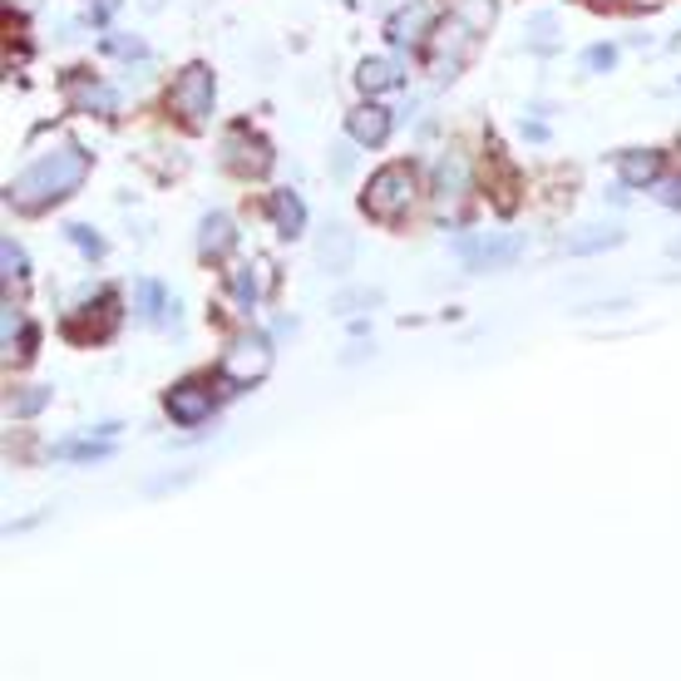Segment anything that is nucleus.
<instances>
[{"label":"nucleus","mask_w":681,"mask_h":681,"mask_svg":"<svg viewBox=\"0 0 681 681\" xmlns=\"http://www.w3.org/2000/svg\"><path fill=\"white\" fill-rule=\"evenodd\" d=\"M222 148H228V168H238L242 178H258L272 168V148L262 144V138H252L248 129H232Z\"/></svg>","instance_id":"nucleus-6"},{"label":"nucleus","mask_w":681,"mask_h":681,"mask_svg":"<svg viewBox=\"0 0 681 681\" xmlns=\"http://www.w3.org/2000/svg\"><path fill=\"white\" fill-rule=\"evenodd\" d=\"M617 178H622L627 188H647L662 178V154H652V148H627V154H617Z\"/></svg>","instance_id":"nucleus-10"},{"label":"nucleus","mask_w":681,"mask_h":681,"mask_svg":"<svg viewBox=\"0 0 681 681\" xmlns=\"http://www.w3.org/2000/svg\"><path fill=\"white\" fill-rule=\"evenodd\" d=\"M84 174H90V154L65 144V148H55V154L35 158V164L10 184V203L25 208V212H35L45 203H60V198H70L74 188L84 184Z\"/></svg>","instance_id":"nucleus-1"},{"label":"nucleus","mask_w":681,"mask_h":681,"mask_svg":"<svg viewBox=\"0 0 681 681\" xmlns=\"http://www.w3.org/2000/svg\"><path fill=\"white\" fill-rule=\"evenodd\" d=\"M622 242V228H603V222H588V228L568 232L563 238V252L568 258H598V252H612Z\"/></svg>","instance_id":"nucleus-9"},{"label":"nucleus","mask_w":681,"mask_h":681,"mask_svg":"<svg viewBox=\"0 0 681 681\" xmlns=\"http://www.w3.org/2000/svg\"><path fill=\"white\" fill-rule=\"evenodd\" d=\"M380 292H340L332 296V312H356V306H376Z\"/></svg>","instance_id":"nucleus-22"},{"label":"nucleus","mask_w":681,"mask_h":681,"mask_svg":"<svg viewBox=\"0 0 681 681\" xmlns=\"http://www.w3.org/2000/svg\"><path fill=\"white\" fill-rule=\"evenodd\" d=\"M454 252H460L474 272H499V268L524 258V238H514V232H484V238H460Z\"/></svg>","instance_id":"nucleus-4"},{"label":"nucleus","mask_w":681,"mask_h":681,"mask_svg":"<svg viewBox=\"0 0 681 681\" xmlns=\"http://www.w3.org/2000/svg\"><path fill=\"white\" fill-rule=\"evenodd\" d=\"M583 65L598 70V74H603V70H612V65H617V50H612V45H593L588 55H583Z\"/></svg>","instance_id":"nucleus-24"},{"label":"nucleus","mask_w":681,"mask_h":681,"mask_svg":"<svg viewBox=\"0 0 681 681\" xmlns=\"http://www.w3.org/2000/svg\"><path fill=\"white\" fill-rule=\"evenodd\" d=\"M553 35H558V20H553L548 10H538V15H528V45H534V50H553V45H558V40H553Z\"/></svg>","instance_id":"nucleus-18"},{"label":"nucleus","mask_w":681,"mask_h":681,"mask_svg":"<svg viewBox=\"0 0 681 681\" xmlns=\"http://www.w3.org/2000/svg\"><path fill=\"white\" fill-rule=\"evenodd\" d=\"M164 312H178V306L164 302V286H158V282H138V316H148V322H154V316H164Z\"/></svg>","instance_id":"nucleus-19"},{"label":"nucleus","mask_w":681,"mask_h":681,"mask_svg":"<svg viewBox=\"0 0 681 681\" xmlns=\"http://www.w3.org/2000/svg\"><path fill=\"white\" fill-rule=\"evenodd\" d=\"M366 212L370 218H400L410 203H415V168L410 164H390V168H380L376 178H370V188H366Z\"/></svg>","instance_id":"nucleus-2"},{"label":"nucleus","mask_w":681,"mask_h":681,"mask_svg":"<svg viewBox=\"0 0 681 681\" xmlns=\"http://www.w3.org/2000/svg\"><path fill=\"white\" fill-rule=\"evenodd\" d=\"M425 30H430V6H406L390 15L386 35H390V45H420Z\"/></svg>","instance_id":"nucleus-12"},{"label":"nucleus","mask_w":681,"mask_h":681,"mask_svg":"<svg viewBox=\"0 0 681 681\" xmlns=\"http://www.w3.org/2000/svg\"><path fill=\"white\" fill-rule=\"evenodd\" d=\"M316 262L332 276H346L356 268V238H350L346 228H326L322 238H316Z\"/></svg>","instance_id":"nucleus-7"},{"label":"nucleus","mask_w":681,"mask_h":681,"mask_svg":"<svg viewBox=\"0 0 681 681\" xmlns=\"http://www.w3.org/2000/svg\"><path fill=\"white\" fill-rule=\"evenodd\" d=\"M356 84L366 94H386V90H396V84H400V65H396V60H380V55L376 60H360Z\"/></svg>","instance_id":"nucleus-15"},{"label":"nucleus","mask_w":681,"mask_h":681,"mask_svg":"<svg viewBox=\"0 0 681 681\" xmlns=\"http://www.w3.org/2000/svg\"><path fill=\"white\" fill-rule=\"evenodd\" d=\"M346 134L356 138V144H366V148L386 144V134H390V109H380V104H360V109L346 114Z\"/></svg>","instance_id":"nucleus-8"},{"label":"nucleus","mask_w":681,"mask_h":681,"mask_svg":"<svg viewBox=\"0 0 681 681\" xmlns=\"http://www.w3.org/2000/svg\"><path fill=\"white\" fill-rule=\"evenodd\" d=\"M80 99H84V109H99V114H114V109H119V99H114L104 84H90V90H80Z\"/></svg>","instance_id":"nucleus-20"},{"label":"nucleus","mask_w":681,"mask_h":681,"mask_svg":"<svg viewBox=\"0 0 681 681\" xmlns=\"http://www.w3.org/2000/svg\"><path fill=\"white\" fill-rule=\"evenodd\" d=\"M114 6H119V0H99V6H94V20H109Z\"/></svg>","instance_id":"nucleus-29"},{"label":"nucleus","mask_w":681,"mask_h":681,"mask_svg":"<svg viewBox=\"0 0 681 681\" xmlns=\"http://www.w3.org/2000/svg\"><path fill=\"white\" fill-rule=\"evenodd\" d=\"M272 218H276V232H282V238H296V232L306 228L302 198H296L292 188H276V193H272Z\"/></svg>","instance_id":"nucleus-14"},{"label":"nucleus","mask_w":681,"mask_h":681,"mask_svg":"<svg viewBox=\"0 0 681 681\" xmlns=\"http://www.w3.org/2000/svg\"><path fill=\"white\" fill-rule=\"evenodd\" d=\"M667 252H672V258H681V238H672V242H667Z\"/></svg>","instance_id":"nucleus-30"},{"label":"nucleus","mask_w":681,"mask_h":681,"mask_svg":"<svg viewBox=\"0 0 681 681\" xmlns=\"http://www.w3.org/2000/svg\"><path fill=\"white\" fill-rule=\"evenodd\" d=\"M174 104H178L184 119L203 124L212 114V74L203 65H188L184 74H178V84H174Z\"/></svg>","instance_id":"nucleus-5"},{"label":"nucleus","mask_w":681,"mask_h":681,"mask_svg":"<svg viewBox=\"0 0 681 681\" xmlns=\"http://www.w3.org/2000/svg\"><path fill=\"white\" fill-rule=\"evenodd\" d=\"M138 6H144V10H164V0H138Z\"/></svg>","instance_id":"nucleus-31"},{"label":"nucleus","mask_w":681,"mask_h":681,"mask_svg":"<svg viewBox=\"0 0 681 681\" xmlns=\"http://www.w3.org/2000/svg\"><path fill=\"white\" fill-rule=\"evenodd\" d=\"M232 242H238V232H232V222L222 218V212H208V218L198 222V252H203V258H228Z\"/></svg>","instance_id":"nucleus-13"},{"label":"nucleus","mask_w":681,"mask_h":681,"mask_svg":"<svg viewBox=\"0 0 681 681\" xmlns=\"http://www.w3.org/2000/svg\"><path fill=\"white\" fill-rule=\"evenodd\" d=\"M0 258H6V282H20V276H25V252L15 248V238L0 242Z\"/></svg>","instance_id":"nucleus-21"},{"label":"nucleus","mask_w":681,"mask_h":681,"mask_svg":"<svg viewBox=\"0 0 681 681\" xmlns=\"http://www.w3.org/2000/svg\"><path fill=\"white\" fill-rule=\"evenodd\" d=\"M45 400H50V390H40V386H35V390H30V396L15 406V415H35L40 406H45Z\"/></svg>","instance_id":"nucleus-26"},{"label":"nucleus","mask_w":681,"mask_h":681,"mask_svg":"<svg viewBox=\"0 0 681 681\" xmlns=\"http://www.w3.org/2000/svg\"><path fill=\"white\" fill-rule=\"evenodd\" d=\"M104 50H109V55H124V60H129V55L138 60V55H144V40H138V35L134 40L129 35H114V40H104Z\"/></svg>","instance_id":"nucleus-23"},{"label":"nucleus","mask_w":681,"mask_h":681,"mask_svg":"<svg viewBox=\"0 0 681 681\" xmlns=\"http://www.w3.org/2000/svg\"><path fill=\"white\" fill-rule=\"evenodd\" d=\"M168 415H174L178 425H203L208 415H212V390H203V386H178L174 396H168Z\"/></svg>","instance_id":"nucleus-11"},{"label":"nucleus","mask_w":681,"mask_h":681,"mask_svg":"<svg viewBox=\"0 0 681 681\" xmlns=\"http://www.w3.org/2000/svg\"><path fill=\"white\" fill-rule=\"evenodd\" d=\"M268 370H272V346H268V336H258V332L238 336L222 350V380H228V386H258Z\"/></svg>","instance_id":"nucleus-3"},{"label":"nucleus","mask_w":681,"mask_h":681,"mask_svg":"<svg viewBox=\"0 0 681 681\" xmlns=\"http://www.w3.org/2000/svg\"><path fill=\"white\" fill-rule=\"evenodd\" d=\"M464 188H470V164H464V154L440 158V193H444V203H450V198H464Z\"/></svg>","instance_id":"nucleus-16"},{"label":"nucleus","mask_w":681,"mask_h":681,"mask_svg":"<svg viewBox=\"0 0 681 681\" xmlns=\"http://www.w3.org/2000/svg\"><path fill=\"white\" fill-rule=\"evenodd\" d=\"M350 164H356V158H350V148H336V174H350Z\"/></svg>","instance_id":"nucleus-28"},{"label":"nucleus","mask_w":681,"mask_h":681,"mask_svg":"<svg viewBox=\"0 0 681 681\" xmlns=\"http://www.w3.org/2000/svg\"><path fill=\"white\" fill-rule=\"evenodd\" d=\"M70 232H74V242H80V248H84V252H94V258H99V252H104V242H99V238H94V232H90V228H70Z\"/></svg>","instance_id":"nucleus-27"},{"label":"nucleus","mask_w":681,"mask_h":681,"mask_svg":"<svg viewBox=\"0 0 681 681\" xmlns=\"http://www.w3.org/2000/svg\"><path fill=\"white\" fill-rule=\"evenodd\" d=\"M657 198H662L667 208H681V174H677V178H667V184L657 188Z\"/></svg>","instance_id":"nucleus-25"},{"label":"nucleus","mask_w":681,"mask_h":681,"mask_svg":"<svg viewBox=\"0 0 681 681\" xmlns=\"http://www.w3.org/2000/svg\"><path fill=\"white\" fill-rule=\"evenodd\" d=\"M262 268H238L232 272V296H238V306H252L262 296Z\"/></svg>","instance_id":"nucleus-17"}]
</instances>
